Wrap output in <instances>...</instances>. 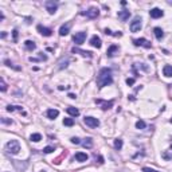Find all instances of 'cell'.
<instances>
[{"mask_svg": "<svg viewBox=\"0 0 172 172\" xmlns=\"http://www.w3.org/2000/svg\"><path fill=\"white\" fill-rule=\"evenodd\" d=\"M113 82V77H112V70L108 69V67H104L100 70L98 73V77H97V86L100 89L105 88L108 85H110Z\"/></svg>", "mask_w": 172, "mask_h": 172, "instance_id": "cell-1", "label": "cell"}, {"mask_svg": "<svg viewBox=\"0 0 172 172\" xmlns=\"http://www.w3.org/2000/svg\"><path fill=\"white\" fill-rule=\"evenodd\" d=\"M7 151L11 155H18L19 151H20V144H19L18 140H11V141L7 143Z\"/></svg>", "mask_w": 172, "mask_h": 172, "instance_id": "cell-2", "label": "cell"}, {"mask_svg": "<svg viewBox=\"0 0 172 172\" xmlns=\"http://www.w3.org/2000/svg\"><path fill=\"white\" fill-rule=\"evenodd\" d=\"M141 30V18L140 16H136L133 19V22L131 23V31L132 32H137V31Z\"/></svg>", "mask_w": 172, "mask_h": 172, "instance_id": "cell-3", "label": "cell"}, {"mask_svg": "<svg viewBox=\"0 0 172 172\" xmlns=\"http://www.w3.org/2000/svg\"><path fill=\"white\" fill-rule=\"evenodd\" d=\"M82 15H85V16H88V18L90 19H96L100 15V9L96 8V7H92V8H89L88 11H85V12H81Z\"/></svg>", "mask_w": 172, "mask_h": 172, "instance_id": "cell-4", "label": "cell"}, {"mask_svg": "<svg viewBox=\"0 0 172 172\" xmlns=\"http://www.w3.org/2000/svg\"><path fill=\"white\" fill-rule=\"evenodd\" d=\"M44 5H46V9L49 11L50 15L55 13V11H57V8H58V3H57V1H54V0H49V1H46Z\"/></svg>", "mask_w": 172, "mask_h": 172, "instance_id": "cell-5", "label": "cell"}, {"mask_svg": "<svg viewBox=\"0 0 172 172\" xmlns=\"http://www.w3.org/2000/svg\"><path fill=\"white\" fill-rule=\"evenodd\" d=\"M84 122L90 126V128H97L98 125H100V121H98L96 117H85L84 118Z\"/></svg>", "mask_w": 172, "mask_h": 172, "instance_id": "cell-6", "label": "cell"}, {"mask_svg": "<svg viewBox=\"0 0 172 172\" xmlns=\"http://www.w3.org/2000/svg\"><path fill=\"white\" fill-rule=\"evenodd\" d=\"M86 39V32L84 31H81V32H77L74 36H73V40H74L75 44H82Z\"/></svg>", "mask_w": 172, "mask_h": 172, "instance_id": "cell-7", "label": "cell"}, {"mask_svg": "<svg viewBox=\"0 0 172 172\" xmlns=\"http://www.w3.org/2000/svg\"><path fill=\"white\" fill-rule=\"evenodd\" d=\"M133 44H135V46H143V47H145V49H151V47H152V44H151L149 40L144 39V38L133 39Z\"/></svg>", "mask_w": 172, "mask_h": 172, "instance_id": "cell-8", "label": "cell"}, {"mask_svg": "<svg viewBox=\"0 0 172 172\" xmlns=\"http://www.w3.org/2000/svg\"><path fill=\"white\" fill-rule=\"evenodd\" d=\"M96 104H100L102 106V109L104 110H108V109H110L112 106L114 105V101H102V100H96Z\"/></svg>", "mask_w": 172, "mask_h": 172, "instance_id": "cell-9", "label": "cell"}, {"mask_svg": "<svg viewBox=\"0 0 172 172\" xmlns=\"http://www.w3.org/2000/svg\"><path fill=\"white\" fill-rule=\"evenodd\" d=\"M117 16H118V19H121L122 22H126V20L129 19V16H131V11H129V9H122V11H118Z\"/></svg>", "mask_w": 172, "mask_h": 172, "instance_id": "cell-10", "label": "cell"}, {"mask_svg": "<svg viewBox=\"0 0 172 172\" xmlns=\"http://www.w3.org/2000/svg\"><path fill=\"white\" fill-rule=\"evenodd\" d=\"M149 15H151V18H153V19H159V18H161L164 15V12L161 11L160 8H152L149 11Z\"/></svg>", "mask_w": 172, "mask_h": 172, "instance_id": "cell-11", "label": "cell"}, {"mask_svg": "<svg viewBox=\"0 0 172 172\" xmlns=\"http://www.w3.org/2000/svg\"><path fill=\"white\" fill-rule=\"evenodd\" d=\"M90 44H92L93 47H97V49H100L102 46V42H101V38L97 35L92 36V39H90Z\"/></svg>", "mask_w": 172, "mask_h": 172, "instance_id": "cell-12", "label": "cell"}, {"mask_svg": "<svg viewBox=\"0 0 172 172\" xmlns=\"http://www.w3.org/2000/svg\"><path fill=\"white\" fill-rule=\"evenodd\" d=\"M71 53H74V54H81L82 57H88V58H92V57H93V53H90V51H85V50L75 49V47H73V49H71Z\"/></svg>", "mask_w": 172, "mask_h": 172, "instance_id": "cell-13", "label": "cell"}, {"mask_svg": "<svg viewBox=\"0 0 172 172\" xmlns=\"http://www.w3.org/2000/svg\"><path fill=\"white\" fill-rule=\"evenodd\" d=\"M36 28H38V31H39L43 36H51V35H53V31L50 30V28H47V27H43V26H40V24H39Z\"/></svg>", "mask_w": 172, "mask_h": 172, "instance_id": "cell-14", "label": "cell"}, {"mask_svg": "<svg viewBox=\"0 0 172 172\" xmlns=\"http://www.w3.org/2000/svg\"><path fill=\"white\" fill-rule=\"evenodd\" d=\"M116 54H118V46H116V44H112L110 47L108 49V51H106V55L109 58L114 57Z\"/></svg>", "mask_w": 172, "mask_h": 172, "instance_id": "cell-15", "label": "cell"}, {"mask_svg": "<svg viewBox=\"0 0 172 172\" xmlns=\"http://www.w3.org/2000/svg\"><path fill=\"white\" fill-rule=\"evenodd\" d=\"M70 27H71V23H66V24H63V26L59 28V35H61V36L67 35V34L70 32Z\"/></svg>", "mask_w": 172, "mask_h": 172, "instance_id": "cell-16", "label": "cell"}, {"mask_svg": "<svg viewBox=\"0 0 172 172\" xmlns=\"http://www.w3.org/2000/svg\"><path fill=\"white\" fill-rule=\"evenodd\" d=\"M66 112L69 113L70 116H73V117H77V116H80V110L77 109V108H74V106H69L66 109Z\"/></svg>", "mask_w": 172, "mask_h": 172, "instance_id": "cell-17", "label": "cell"}, {"mask_svg": "<svg viewBox=\"0 0 172 172\" xmlns=\"http://www.w3.org/2000/svg\"><path fill=\"white\" fill-rule=\"evenodd\" d=\"M46 114H47V117H49L50 120H54V118H57V117H58V114H59V112H58L57 109H49Z\"/></svg>", "mask_w": 172, "mask_h": 172, "instance_id": "cell-18", "label": "cell"}, {"mask_svg": "<svg viewBox=\"0 0 172 172\" xmlns=\"http://www.w3.org/2000/svg\"><path fill=\"white\" fill-rule=\"evenodd\" d=\"M75 160L77 161H86L88 160V155L84 153V152H77L75 153Z\"/></svg>", "mask_w": 172, "mask_h": 172, "instance_id": "cell-19", "label": "cell"}, {"mask_svg": "<svg viewBox=\"0 0 172 172\" xmlns=\"http://www.w3.org/2000/svg\"><path fill=\"white\" fill-rule=\"evenodd\" d=\"M24 47H26L28 51H32V50L36 49V44L34 43L32 40H26V42H24Z\"/></svg>", "mask_w": 172, "mask_h": 172, "instance_id": "cell-20", "label": "cell"}, {"mask_svg": "<svg viewBox=\"0 0 172 172\" xmlns=\"http://www.w3.org/2000/svg\"><path fill=\"white\" fill-rule=\"evenodd\" d=\"M163 74L165 77H172V66L171 65H165L163 67Z\"/></svg>", "mask_w": 172, "mask_h": 172, "instance_id": "cell-21", "label": "cell"}, {"mask_svg": "<svg viewBox=\"0 0 172 172\" xmlns=\"http://www.w3.org/2000/svg\"><path fill=\"white\" fill-rule=\"evenodd\" d=\"M153 32H155V36H156V38H157L159 40L164 36V32H163V30H161L160 27H155V28H153Z\"/></svg>", "mask_w": 172, "mask_h": 172, "instance_id": "cell-22", "label": "cell"}, {"mask_svg": "<svg viewBox=\"0 0 172 172\" xmlns=\"http://www.w3.org/2000/svg\"><path fill=\"white\" fill-rule=\"evenodd\" d=\"M67 65H69V58L61 59V61H59V63H58V69H59V70H62V69L67 67Z\"/></svg>", "mask_w": 172, "mask_h": 172, "instance_id": "cell-23", "label": "cell"}, {"mask_svg": "<svg viewBox=\"0 0 172 172\" xmlns=\"http://www.w3.org/2000/svg\"><path fill=\"white\" fill-rule=\"evenodd\" d=\"M82 145H84V148H92L93 147V139L92 137H86L85 141L82 143Z\"/></svg>", "mask_w": 172, "mask_h": 172, "instance_id": "cell-24", "label": "cell"}, {"mask_svg": "<svg viewBox=\"0 0 172 172\" xmlns=\"http://www.w3.org/2000/svg\"><path fill=\"white\" fill-rule=\"evenodd\" d=\"M30 139H31V141L38 143V141H40V140H42V136H40L39 133H32V135L30 136Z\"/></svg>", "mask_w": 172, "mask_h": 172, "instance_id": "cell-25", "label": "cell"}, {"mask_svg": "<svg viewBox=\"0 0 172 172\" xmlns=\"http://www.w3.org/2000/svg\"><path fill=\"white\" fill-rule=\"evenodd\" d=\"M114 148H116V149H118V151L122 148V140H121V139L114 140Z\"/></svg>", "mask_w": 172, "mask_h": 172, "instance_id": "cell-26", "label": "cell"}, {"mask_svg": "<svg viewBox=\"0 0 172 172\" xmlns=\"http://www.w3.org/2000/svg\"><path fill=\"white\" fill-rule=\"evenodd\" d=\"M13 110H22V106H15V105L7 106V112H13Z\"/></svg>", "mask_w": 172, "mask_h": 172, "instance_id": "cell-27", "label": "cell"}, {"mask_svg": "<svg viewBox=\"0 0 172 172\" xmlns=\"http://www.w3.org/2000/svg\"><path fill=\"white\" fill-rule=\"evenodd\" d=\"M63 125H66V126H73V125H74V120L73 118H65L63 120Z\"/></svg>", "mask_w": 172, "mask_h": 172, "instance_id": "cell-28", "label": "cell"}, {"mask_svg": "<svg viewBox=\"0 0 172 172\" xmlns=\"http://www.w3.org/2000/svg\"><path fill=\"white\" fill-rule=\"evenodd\" d=\"M145 126H147V125H145V122H144L143 120H140V121H137V122H136V128L137 129H144Z\"/></svg>", "mask_w": 172, "mask_h": 172, "instance_id": "cell-29", "label": "cell"}, {"mask_svg": "<svg viewBox=\"0 0 172 172\" xmlns=\"http://www.w3.org/2000/svg\"><path fill=\"white\" fill-rule=\"evenodd\" d=\"M0 89H1V92H5V90H7V84L4 82L3 78L0 80Z\"/></svg>", "mask_w": 172, "mask_h": 172, "instance_id": "cell-30", "label": "cell"}, {"mask_svg": "<svg viewBox=\"0 0 172 172\" xmlns=\"http://www.w3.org/2000/svg\"><path fill=\"white\" fill-rule=\"evenodd\" d=\"M54 151H55L54 147H46V148L43 149V152L44 153H51V152H54Z\"/></svg>", "mask_w": 172, "mask_h": 172, "instance_id": "cell-31", "label": "cell"}, {"mask_svg": "<svg viewBox=\"0 0 172 172\" xmlns=\"http://www.w3.org/2000/svg\"><path fill=\"white\" fill-rule=\"evenodd\" d=\"M4 63H5V65H7V66H9V67H13V69H15V70H20V67H16V66H13L12 63H11V62H9V61H7V59H5V61H4Z\"/></svg>", "mask_w": 172, "mask_h": 172, "instance_id": "cell-32", "label": "cell"}, {"mask_svg": "<svg viewBox=\"0 0 172 172\" xmlns=\"http://www.w3.org/2000/svg\"><path fill=\"white\" fill-rule=\"evenodd\" d=\"M143 172H159V171L152 169V168H149V167H144V168H143Z\"/></svg>", "mask_w": 172, "mask_h": 172, "instance_id": "cell-33", "label": "cell"}, {"mask_svg": "<svg viewBox=\"0 0 172 172\" xmlns=\"http://www.w3.org/2000/svg\"><path fill=\"white\" fill-rule=\"evenodd\" d=\"M12 35H13V42H18V30H13Z\"/></svg>", "mask_w": 172, "mask_h": 172, "instance_id": "cell-34", "label": "cell"}, {"mask_svg": "<svg viewBox=\"0 0 172 172\" xmlns=\"http://www.w3.org/2000/svg\"><path fill=\"white\" fill-rule=\"evenodd\" d=\"M71 143H73V144H80L81 140L78 137H71Z\"/></svg>", "mask_w": 172, "mask_h": 172, "instance_id": "cell-35", "label": "cell"}, {"mask_svg": "<svg viewBox=\"0 0 172 172\" xmlns=\"http://www.w3.org/2000/svg\"><path fill=\"white\" fill-rule=\"evenodd\" d=\"M133 84H135V78H128V80H126V85H128V86H132Z\"/></svg>", "mask_w": 172, "mask_h": 172, "instance_id": "cell-36", "label": "cell"}, {"mask_svg": "<svg viewBox=\"0 0 172 172\" xmlns=\"http://www.w3.org/2000/svg\"><path fill=\"white\" fill-rule=\"evenodd\" d=\"M1 122L3 124H12V120H8V118H5V117H3V118H1Z\"/></svg>", "mask_w": 172, "mask_h": 172, "instance_id": "cell-37", "label": "cell"}, {"mask_svg": "<svg viewBox=\"0 0 172 172\" xmlns=\"http://www.w3.org/2000/svg\"><path fill=\"white\" fill-rule=\"evenodd\" d=\"M105 34H106V35H113V32H112L109 28H105Z\"/></svg>", "mask_w": 172, "mask_h": 172, "instance_id": "cell-38", "label": "cell"}, {"mask_svg": "<svg viewBox=\"0 0 172 172\" xmlns=\"http://www.w3.org/2000/svg\"><path fill=\"white\" fill-rule=\"evenodd\" d=\"M98 163L100 164L104 163V157H102V156H98Z\"/></svg>", "mask_w": 172, "mask_h": 172, "instance_id": "cell-39", "label": "cell"}, {"mask_svg": "<svg viewBox=\"0 0 172 172\" xmlns=\"http://www.w3.org/2000/svg\"><path fill=\"white\" fill-rule=\"evenodd\" d=\"M69 97H70V98H73V100H74V98H75V94H71V93H70V94H69Z\"/></svg>", "mask_w": 172, "mask_h": 172, "instance_id": "cell-40", "label": "cell"}]
</instances>
